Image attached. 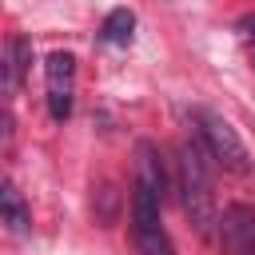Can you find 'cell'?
Wrapping results in <instances>:
<instances>
[{"label":"cell","mask_w":255,"mask_h":255,"mask_svg":"<svg viewBox=\"0 0 255 255\" xmlns=\"http://www.w3.org/2000/svg\"><path fill=\"white\" fill-rule=\"evenodd\" d=\"M48 76V112L56 124H64L72 116V84H76V56L72 52H52L44 64Z\"/></svg>","instance_id":"277c9868"},{"label":"cell","mask_w":255,"mask_h":255,"mask_svg":"<svg viewBox=\"0 0 255 255\" xmlns=\"http://www.w3.org/2000/svg\"><path fill=\"white\" fill-rule=\"evenodd\" d=\"M135 243H139V255H175V247H171V235L163 231V223L135 227Z\"/></svg>","instance_id":"9c48e42d"},{"label":"cell","mask_w":255,"mask_h":255,"mask_svg":"<svg viewBox=\"0 0 255 255\" xmlns=\"http://www.w3.org/2000/svg\"><path fill=\"white\" fill-rule=\"evenodd\" d=\"M175 187H179V203H183V215L191 219V227L199 235H211V227L219 223V211H215V191H211L207 147L199 139H183L179 143V155H175Z\"/></svg>","instance_id":"6da1fadb"},{"label":"cell","mask_w":255,"mask_h":255,"mask_svg":"<svg viewBox=\"0 0 255 255\" xmlns=\"http://www.w3.org/2000/svg\"><path fill=\"white\" fill-rule=\"evenodd\" d=\"M131 32H135V12H131V8H112V12L104 16L100 40H104V44H116V48H128V44H131Z\"/></svg>","instance_id":"52a82bcc"},{"label":"cell","mask_w":255,"mask_h":255,"mask_svg":"<svg viewBox=\"0 0 255 255\" xmlns=\"http://www.w3.org/2000/svg\"><path fill=\"white\" fill-rule=\"evenodd\" d=\"M0 215H4L12 235H28L32 231V215H28V207H24V199H20V191L12 183L0 187Z\"/></svg>","instance_id":"8992f818"},{"label":"cell","mask_w":255,"mask_h":255,"mask_svg":"<svg viewBox=\"0 0 255 255\" xmlns=\"http://www.w3.org/2000/svg\"><path fill=\"white\" fill-rule=\"evenodd\" d=\"M235 32H239L243 40H255V12H247V16L235 24Z\"/></svg>","instance_id":"30bf717a"},{"label":"cell","mask_w":255,"mask_h":255,"mask_svg":"<svg viewBox=\"0 0 255 255\" xmlns=\"http://www.w3.org/2000/svg\"><path fill=\"white\" fill-rule=\"evenodd\" d=\"M28 64H32V40L28 36H12V44H8V88L12 92L24 84Z\"/></svg>","instance_id":"ba28073f"},{"label":"cell","mask_w":255,"mask_h":255,"mask_svg":"<svg viewBox=\"0 0 255 255\" xmlns=\"http://www.w3.org/2000/svg\"><path fill=\"white\" fill-rule=\"evenodd\" d=\"M219 247L223 255H255V207L231 203L219 215Z\"/></svg>","instance_id":"5b68a950"},{"label":"cell","mask_w":255,"mask_h":255,"mask_svg":"<svg viewBox=\"0 0 255 255\" xmlns=\"http://www.w3.org/2000/svg\"><path fill=\"white\" fill-rule=\"evenodd\" d=\"M195 124H199V139H203L207 155H211L219 167H227V171H235V175H247V171H251L247 143L239 139V131H235L219 112L199 108V112H195Z\"/></svg>","instance_id":"3957f363"},{"label":"cell","mask_w":255,"mask_h":255,"mask_svg":"<svg viewBox=\"0 0 255 255\" xmlns=\"http://www.w3.org/2000/svg\"><path fill=\"white\" fill-rule=\"evenodd\" d=\"M163 187H167V175H163L159 151H155V143L139 139L135 143V191H131V223L135 227L159 223Z\"/></svg>","instance_id":"7a4b0ae2"}]
</instances>
